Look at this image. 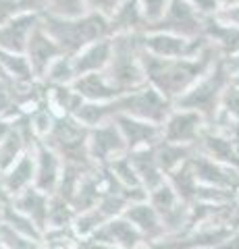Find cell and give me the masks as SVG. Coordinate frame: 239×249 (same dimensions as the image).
I'll use <instances>...</instances> for the list:
<instances>
[{
    "instance_id": "34",
    "label": "cell",
    "mask_w": 239,
    "mask_h": 249,
    "mask_svg": "<svg viewBox=\"0 0 239 249\" xmlns=\"http://www.w3.org/2000/svg\"><path fill=\"white\" fill-rule=\"evenodd\" d=\"M29 119H32V124H34V131L36 135L44 139L46 135L50 133V129L55 127V121H56V112L52 110V106L48 104V100H44V102H40L32 112H27Z\"/></svg>"
},
{
    "instance_id": "40",
    "label": "cell",
    "mask_w": 239,
    "mask_h": 249,
    "mask_svg": "<svg viewBox=\"0 0 239 249\" xmlns=\"http://www.w3.org/2000/svg\"><path fill=\"white\" fill-rule=\"evenodd\" d=\"M119 4L121 0H86V6L90 13H98V15H104V17H110L117 11Z\"/></svg>"
},
{
    "instance_id": "22",
    "label": "cell",
    "mask_w": 239,
    "mask_h": 249,
    "mask_svg": "<svg viewBox=\"0 0 239 249\" xmlns=\"http://www.w3.org/2000/svg\"><path fill=\"white\" fill-rule=\"evenodd\" d=\"M129 158H131V164H133L137 177H140L142 185L148 189V193L166 181V175L163 173V168L158 164V158H156V145L131 150Z\"/></svg>"
},
{
    "instance_id": "8",
    "label": "cell",
    "mask_w": 239,
    "mask_h": 249,
    "mask_svg": "<svg viewBox=\"0 0 239 249\" xmlns=\"http://www.w3.org/2000/svg\"><path fill=\"white\" fill-rule=\"evenodd\" d=\"M206 17L202 11L187 0H171L163 19L148 27V31H168L183 37H202Z\"/></svg>"
},
{
    "instance_id": "9",
    "label": "cell",
    "mask_w": 239,
    "mask_h": 249,
    "mask_svg": "<svg viewBox=\"0 0 239 249\" xmlns=\"http://www.w3.org/2000/svg\"><path fill=\"white\" fill-rule=\"evenodd\" d=\"M208 127V121L196 110L187 108H173L168 119L163 124V139L175 143H198L204 129Z\"/></svg>"
},
{
    "instance_id": "41",
    "label": "cell",
    "mask_w": 239,
    "mask_h": 249,
    "mask_svg": "<svg viewBox=\"0 0 239 249\" xmlns=\"http://www.w3.org/2000/svg\"><path fill=\"white\" fill-rule=\"evenodd\" d=\"M17 6L21 13L44 15L48 11V0H17Z\"/></svg>"
},
{
    "instance_id": "47",
    "label": "cell",
    "mask_w": 239,
    "mask_h": 249,
    "mask_svg": "<svg viewBox=\"0 0 239 249\" xmlns=\"http://www.w3.org/2000/svg\"><path fill=\"white\" fill-rule=\"evenodd\" d=\"M88 249H123V247H117V245H109V243H98V241H86ZM144 249V247H142Z\"/></svg>"
},
{
    "instance_id": "29",
    "label": "cell",
    "mask_w": 239,
    "mask_h": 249,
    "mask_svg": "<svg viewBox=\"0 0 239 249\" xmlns=\"http://www.w3.org/2000/svg\"><path fill=\"white\" fill-rule=\"evenodd\" d=\"M0 77H11L17 81H34L37 79L25 54L0 50Z\"/></svg>"
},
{
    "instance_id": "20",
    "label": "cell",
    "mask_w": 239,
    "mask_h": 249,
    "mask_svg": "<svg viewBox=\"0 0 239 249\" xmlns=\"http://www.w3.org/2000/svg\"><path fill=\"white\" fill-rule=\"evenodd\" d=\"M123 216L129 218V220L140 229V232L146 237V241H156V239L166 237L163 218H160V214L156 212V208H154L148 199L129 204L127 210L123 212Z\"/></svg>"
},
{
    "instance_id": "12",
    "label": "cell",
    "mask_w": 239,
    "mask_h": 249,
    "mask_svg": "<svg viewBox=\"0 0 239 249\" xmlns=\"http://www.w3.org/2000/svg\"><path fill=\"white\" fill-rule=\"evenodd\" d=\"M88 241H98V243H109V245H117L123 249H142L146 247V237L140 232V229L125 216H117L110 218L106 224H102L94 235Z\"/></svg>"
},
{
    "instance_id": "17",
    "label": "cell",
    "mask_w": 239,
    "mask_h": 249,
    "mask_svg": "<svg viewBox=\"0 0 239 249\" xmlns=\"http://www.w3.org/2000/svg\"><path fill=\"white\" fill-rule=\"evenodd\" d=\"M34 181H36V154H34V150L25 152L9 170L0 173V187H2V193L9 201L15 196H19L21 191H25L27 187H32Z\"/></svg>"
},
{
    "instance_id": "42",
    "label": "cell",
    "mask_w": 239,
    "mask_h": 249,
    "mask_svg": "<svg viewBox=\"0 0 239 249\" xmlns=\"http://www.w3.org/2000/svg\"><path fill=\"white\" fill-rule=\"evenodd\" d=\"M17 13H21L17 6V0H0V25L6 23L11 17H15Z\"/></svg>"
},
{
    "instance_id": "27",
    "label": "cell",
    "mask_w": 239,
    "mask_h": 249,
    "mask_svg": "<svg viewBox=\"0 0 239 249\" xmlns=\"http://www.w3.org/2000/svg\"><path fill=\"white\" fill-rule=\"evenodd\" d=\"M0 222L9 224V227H13L15 231L23 232L25 237L37 241V243H42L44 241V231L37 227V224L27 214H23L21 210L15 208L11 201H6V204L0 206Z\"/></svg>"
},
{
    "instance_id": "26",
    "label": "cell",
    "mask_w": 239,
    "mask_h": 249,
    "mask_svg": "<svg viewBox=\"0 0 239 249\" xmlns=\"http://www.w3.org/2000/svg\"><path fill=\"white\" fill-rule=\"evenodd\" d=\"M46 100L58 116H73L86 102L71 85H46Z\"/></svg>"
},
{
    "instance_id": "25",
    "label": "cell",
    "mask_w": 239,
    "mask_h": 249,
    "mask_svg": "<svg viewBox=\"0 0 239 249\" xmlns=\"http://www.w3.org/2000/svg\"><path fill=\"white\" fill-rule=\"evenodd\" d=\"M196 152L198 145L194 143H175V142H166V139H160L156 143V158L165 175H171L173 170L191 160V156Z\"/></svg>"
},
{
    "instance_id": "37",
    "label": "cell",
    "mask_w": 239,
    "mask_h": 249,
    "mask_svg": "<svg viewBox=\"0 0 239 249\" xmlns=\"http://www.w3.org/2000/svg\"><path fill=\"white\" fill-rule=\"evenodd\" d=\"M0 243L9 249H42V243L25 237L23 232L15 231L4 222H0Z\"/></svg>"
},
{
    "instance_id": "35",
    "label": "cell",
    "mask_w": 239,
    "mask_h": 249,
    "mask_svg": "<svg viewBox=\"0 0 239 249\" xmlns=\"http://www.w3.org/2000/svg\"><path fill=\"white\" fill-rule=\"evenodd\" d=\"M106 166L110 168V173L117 177L125 187H131V189H133V187H144L142 181H140V177H137V173H135L133 164H131L129 152L123 154V156H117V158L110 160Z\"/></svg>"
},
{
    "instance_id": "43",
    "label": "cell",
    "mask_w": 239,
    "mask_h": 249,
    "mask_svg": "<svg viewBox=\"0 0 239 249\" xmlns=\"http://www.w3.org/2000/svg\"><path fill=\"white\" fill-rule=\"evenodd\" d=\"M219 19H222V21H227V23H231V25H235V27H239V4H235V6H229V9H219L217 13Z\"/></svg>"
},
{
    "instance_id": "39",
    "label": "cell",
    "mask_w": 239,
    "mask_h": 249,
    "mask_svg": "<svg viewBox=\"0 0 239 249\" xmlns=\"http://www.w3.org/2000/svg\"><path fill=\"white\" fill-rule=\"evenodd\" d=\"M168 4H171V0H140L144 17H146V21H148V27L163 19V15L168 9Z\"/></svg>"
},
{
    "instance_id": "16",
    "label": "cell",
    "mask_w": 239,
    "mask_h": 249,
    "mask_svg": "<svg viewBox=\"0 0 239 249\" xmlns=\"http://www.w3.org/2000/svg\"><path fill=\"white\" fill-rule=\"evenodd\" d=\"M25 56L29 60V65H32L36 77L42 79L52 62H55L58 56H63V50H60V46L55 42V37H52L48 31H46L42 25H37L36 31L32 34V37H29V42H27Z\"/></svg>"
},
{
    "instance_id": "49",
    "label": "cell",
    "mask_w": 239,
    "mask_h": 249,
    "mask_svg": "<svg viewBox=\"0 0 239 249\" xmlns=\"http://www.w3.org/2000/svg\"><path fill=\"white\" fill-rule=\"evenodd\" d=\"M0 249H9V247H4V245H2V243H0Z\"/></svg>"
},
{
    "instance_id": "45",
    "label": "cell",
    "mask_w": 239,
    "mask_h": 249,
    "mask_svg": "<svg viewBox=\"0 0 239 249\" xmlns=\"http://www.w3.org/2000/svg\"><path fill=\"white\" fill-rule=\"evenodd\" d=\"M222 62H225V69L229 71V75H237L239 73V52L233 54V56L222 58Z\"/></svg>"
},
{
    "instance_id": "2",
    "label": "cell",
    "mask_w": 239,
    "mask_h": 249,
    "mask_svg": "<svg viewBox=\"0 0 239 249\" xmlns=\"http://www.w3.org/2000/svg\"><path fill=\"white\" fill-rule=\"evenodd\" d=\"M40 25L55 37L60 50L67 56H75L88 44L110 37L109 17L98 13H86L79 17H55V15H42Z\"/></svg>"
},
{
    "instance_id": "4",
    "label": "cell",
    "mask_w": 239,
    "mask_h": 249,
    "mask_svg": "<svg viewBox=\"0 0 239 249\" xmlns=\"http://www.w3.org/2000/svg\"><path fill=\"white\" fill-rule=\"evenodd\" d=\"M42 142L50 145L63 158V162L77 164L86 170L98 166L90 154V127L79 123L75 116H56L55 127Z\"/></svg>"
},
{
    "instance_id": "30",
    "label": "cell",
    "mask_w": 239,
    "mask_h": 249,
    "mask_svg": "<svg viewBox=\"0 0 239 249\" xmlns=\"http://www.w3.org/2000/svg\"><path fill=\"white\" fill-rule=\"evenodd\" d=\"M25 152H32V150H29L25 137L21 135V131L15 127V121H13V131L0 142V173L9 170Z\"/></svg>"
},
{
    "instance_id": "5",
    "label": "cell",
    "mask_w": 239,
    "mask_h": 249,
    "mask_svg": "<svg viewBox=\"0 0 239 249\" xmlns=\"http://www.w3.org/2000/svg\"><path fill=\"white\" fill-rule=\"evenodd\" d=\"M229 81H231V75L225 69L222 58H219L217 65L202 79L196 85H191L179 100H175V106L200 112L208 121V124H210L221 110V100H222V93H225Z\"/></svg>"
},
{
    "instance_id": "3",
    "label": "cell",
    "mask_w": 239,
    "mask_h": 249,
    "mask_svg": "<svg viewBox=\"0 0 239 249\" xmlns=\"http://www.w3.org/2000/svg\"><path fill=\"white\" fill-rule=\"evenodd\" d=\"M112 40V56L104 75L121 93L146 85V73L142 65V34H117Z\"/></svg>"
},
{
    "instance_id": "23",
    "label": "cell",
    "mask_w": 239,
    "mask_h": 249,
    "mask_svg": "<svg viewBox=\"0 0 239 249\" xmlns=\"http://www.w3.org/2000/svg\"><path fill=\"white\" fill-rule=\"evenodd\" d=\"M50 197L48 193L40 191L36 185L27 187L25 191H21L19 196H15L11 199V204L21 210L23 214H27L32 220L40 227L44 232L48 231V208H50Z\"/></svg>"
},
{
    "instance_id": "24",
    "label": "cell",
    "mask_w": 239,
    "mask_h": 249,
    "mask_svg": "<svg viewBox=\"0 0 239 249\" xmlns=\"http://www.w3.org/2000/svg\"><path fill=\"white\" fill-rule=\"evenodd\" d=\"M73 88L86 102H110V100L121 96V91L109 81L104 71L79 75L73 81Z\"/></svg>"
},
{
    "instance_id": "1",
    "label": "cell",
    "mask_w": 239,
    "mask_h": 249,
    "mask_svg": "<svg viewBox=\"0 0 239 249\" xmlns=\"http://www.w3.org/2000/svg\"><path fill=\"white\" fill-rule=\"evenodd\" d=\"M221 54L210 44L208 48L194 58H160L150 52H142V65L146 81L168 100H179L191 85H196L202 77L217 65Z\"/></svg>"
},
{
    "instance_id": "44",
    "label": "cell",
    "mask_w": 239,
    "mask_h": 249,
    "mask_svg": "<svg viewBox=\"0 0 239 249\" xmlns=\"http://www.w3.org/2000/svg\"><path fill=\"white\" fill-rule=\"evenodd\" d=\"M187 2H191L194 6H198V9L202 11L204 15H214V13L219 11L217 0H187Z\"/></svg>"
},
{
    "instance_id": "28",
    "label": "cell",
    "mask_w": 239,
    "mask_h": 249,
    "mask_svg": "<svg viewBox=\"0 0 239 249\" xmlns=\"http://www.w3.org/2000/svg\"><path fill=\"white\" fill-rule=\"evenodd\" d=\"M191 158H194V156H191ZM166 181L173 185L177 196H179L183 201H187V204H194L196 201V193H198L200 181L196 178L194 168H191V160H187L177 170H173L171 175H166Z\"/></svg>"
},
{
    "instance_id": "18",
    "label": "cell",
    "mask_w": 239,
    "mask_h": 249,
    "mask_svg": "<svg viewBox=\"0 0 239 249\" xmlns=\"http://www.w3.org/2000/svg\"><path fill=\"white\" fill-rule=\"evenodd\" d=\"M204 37L210 42L221 58L233 56L239 52V27L219 19L217 15H208L204 23Z\"/></svg>"
},
{
    "instance_id": "7",
    "label": "cell",
    "mask_w": 239,
    "mask_h": 249,
    "mask_svg": "<svg viewBox=\"0 0 239 249\" xmlns=\"http://www.w3.org/2000/svg\"><path fill=\"white\" fill-rule=\"evenodd\" d=\"M144 50L160 58H194L202 54L210 42L206 37H183L168 31H144Z\"/></svg>"
},
{
    "instance_id": "36",
    "label": "cell",
    "mask_w": 239,
    "mask_h": 249,
    "mask_svg": "<svg viewBox=\"0 0 239 249\" xmlns=\"http://www.w3.org/2000/svg\"><path fill=\"white\" fill-rule=\"evenodd\" d=\"M217 119H225L231 123H239V85L229 81L225 93L221 100V110Z\"/></svg>"
},
{
    "instance_id": "14",
    "label": "cell",
    "mask_w": 239,
    "mask_h": 249,
    "mask_svg": "<svg viewBox=\"0 0 239 249\" xmlns=\"http://www.w3.org/2000/svg\"><path fill=\"white\" fill-rule=\"evenodd\" d=\"M34 154H36V181H34V185L40 191L48 193V196H55L58 181H60V173H63V158H60L50 145H46L42 139H37Z\"/></svg>"
},
{
    "instance_id": "19",
    "label": "cell",
    "mask_w": 239,
    "mask_h": 249,
    "mask_svg": "<svg viewBox=\"0 0 239 249\" xmlns=\"http://www.w3.org/2000/svg\"><path fill=\"white\" fill-rule=\"evenodd\" d=\"M112 56V40L104 37V40L92 42L86 48H81L79 52L73 56V65H75V73L79 75H88V73H102L106 71Z\"/></svg>"
},
{
    "instance_id": "46",
    "label": "cell",
    "mask_w": 239,
    "mask_h": 249,
    "mask_svg": "<svg viewBox=\"0 0 239 249\" xmlns=\"http://www.w3.org/2000/svg\"><path fill=\"white\" fill-rule=\"evenodd\" d=\"M214 249H239V231H235L231 237H227L219 247H214Z\"/></svg>"
},
{
    "instance_id": "31",
    "label": "cell",
    "mask_w": 239,
    "mask_h": 249,
    "mask_svg": "<svg viewBox=\"0 0 239 249\" xmlns=\"http://www.w3.org/2000/svg\"><path fill=\"white\" fill-rule=\"evenodd\" d=\"M73 116L79 123L86 124V127L94 129V127H98V124H104V123L112 121L114 112H112L110 102H83L79 106V110H77Z\"/></svg>"
},
{
    "instance_id": "32",
    "label": "cell",
    "mask_w": 239,
    "mask_h": 249,
    "mask_svg": "<svg viewBox=\"0 0 239 249\" xmlns=\"http://www.w3.org/2000/svg\"><path fill=\"white\" fill-rule=\"evenodd\" d=\"M75 79H77V73H75L73 56H67V54L58 56L42 77V81L46 85H71Z\"/></svg>"
},
{
    "instance_id": "33",
    "label": "cell",
    "mask_w": 239,
    "mask_h": 249,
    "mask_svg": "<svg viewBox=\"0 0 239 249\" xmlns=\"http://www.w3.org/2000/svg\"><path fill=\"white\" fill-rule=\"evenodd\" d=\"M77 212L67 199L52 196L50 197V208H48V229H65L73 227Z\"/></svg>"
},
{
    "instance_id": "38",
    "label": "cell",
    "mask_w": 239,
    "mask_h": 249,
    "mask_svg": "<svg viewBox=\"0 0 239 249\" xmlns=\"http://www.w3.org/2000/svg\"><path fill=\"white\" fill-rule=\"evenodd\" d=\"M88 6L86 0H48V11L44 15H55V17H79L86 15Z\"/></svg>"
},
{
    "instance_id": "10",
    "label": "cell",
    "mask_w": 239,
    "mask_h": 249,
    "mask_svg": "<svg viewBox=\"0 0 239 249\" xmlns=\"http://www.w3.org/2000/svg\"><path fill=\"white\" fill-rule=\"evenodd\" d=\"M90 154L98 166H106L117 156L127 154V143L114 121L90 129Z\"/></svg>"
},
{
    "instance_id": "50",
    "label": "cell",
    "mask_w": 239,
    "mask_h": 249,
    "mask_svg": "<svg viewBox=\"0 0 239 249\" xmlns=\"http://www.w3.org/2000/svg\"><path fill=\"white\" fill-rule=\"evenodd\" d=\"M0 206H2V201H0Z\"/></svg>"
},
{
    "instance_id": "11",
    "label": "cell",
    "mask_w": 239,
    "mask_h": 249,
    "mask_svg": "<svg viewBox=\"0 0 239 249\" xmlns=\"http://www.w3.org/2000/svg\"><path fill=\"white\" fill-rule=\"evenodd\" d=\"M191 168L196 173V178L202 185L221 187V189H229L239 193V168L225 164L206 156L202 152H196L191 158Z\"/></svg>"
},
{
    "instance_id": "13",
    "label": "cell",
    "mask_w": 239,
    "mask_h": 249,
    "mask_svg": "<svg viewBox=\"0 0 239 249\" xmlns=\"http://www.w3.org/2000/svg\"><path fill=\"white\" fill-rule=\"evenodd\" d=\"M42 15L34 13H17L6 23L0 25V50H9L17 54H25L27 42L36 27L40 25Z\"/></svg>"
},
{
    "instance_id": "15",
    "label": "cell",
    "mask_w": 239,
    "mask_h": 249,
    "mask_svg": "<svg viewBox=\"0 0 239 249\" xmlns=\"http://www.w3.org/2000/svg\"><path fill=\"white\" fill-rule=\"evenodd\" d=\"M125 137L127 150H140V147L156 145L163 139V124H154L150 121H142L129 114H117L112 119Z\"/></svg>"
},
{
    "instance_id": "21",
    "label": "cell",
    "mask_w": 239,
    "mask_h": 249,
    "mask_svg": "<svg viewBox=\"0 0 239 249\" xmlns=\"http://www.w3.org/2000/svg\"><path fill=\"white\" fill-rule=\"evenodd\" d=\"M110 36L117 34H144L148 31V21L144 17L140 0H121L110 17Z\"/></svg>"
},
{
    "instance_id": "48",
    "label": "cell",
    "mask_w": 239,
    "mask_h": 249,
    "mask_svg": "<svg viewBox=\"0 0 239 249\" xmlns=\"http://www.w3.org/2000/svg\"><path fill=\"white\" fill-rule=\"evenodd\" d=\"M219 9H229V6H235L239 4V0H217Z\"/></svg>"
},
{
    "instance_id": "6",
    "label": "cell",
    "mask_w": 239,
    "mask_h": 249,
    "mask_svg": "<svg viewBox=\"0 0 239 249\" xmlns=\"http://www.w3.org/2000/svg\"><path fill=\"white\" fill-rule=\"evenodd\" d=\"M112 112L117 114H129L142 121H150L154 124H165L168 114L173 112L175 102L168 100L165 93H160L150 83L142 85L137 89H131L127 93H121L119 98L110 100Z\"/></svg>"
}]
</instances>
